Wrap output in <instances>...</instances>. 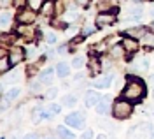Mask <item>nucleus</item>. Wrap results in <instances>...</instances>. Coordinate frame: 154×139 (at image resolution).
<instances>
[{
	"mask_svg": "<svg viewBox=\"0 0 154 139\" xmlns=\"http://www.w3.org/2000/svg\"><path fill=\"white\" fill-rule=\"evenodd\" d=\"M145 95V85L142 79L133 78V76H128L126 81V86L123 90V97L128 100H140Z\"/></svg>",
	"mask_w": 154,
	"mask_h": 139,
	"instance_id": "1",
	"label": "nucleus"
},
{
	"mask_svg": "<svg viewBox=\"0 0 154 139\" xmlns=\"http://www.w3.org/2000/svg\"><path fill=\"white\" fill-rule=\"evenodd\" d=\"M131 111H133V106L128 102V99L116 100L114 106H112V115H114V118H117V120H126L131 115Z\"/></svg>",
	"mask_w": 154,
	"mask_h": 139,
	"instance_id": "2",
	"label": "nucleus"
},
{
	"mask_svg": "<svg viewBox=\"0 0 154 139\" xmlns=\"http://www.w3.org/2000/svg\"><path fill=\"white\" fill-rule=\"evenodd\" d=\"M65 123L68 127H74V129H82L84 127V115L81 113H70L65 116Z\"/></svg>",
	"mask_w": 154,
	"mask_h": 139,
	"instance_id": "3",
	"label": "nucleus"
},
{
	"mask_svg": "<svg viewBox=\"0 0 154 139\" xmlns=\"http://www.w3.org/2000/svg\"><path fill=\"white\" fill-rule=\"evenodd\" d=\"M23 58H25V51L21 50V48H16V46L9 48V62L12 67H16L18 63H21Z\"/></svg>",
	"mask_w": 154,
	"mask_h": 139,
	"instance_id": "4",
	"label": "nucleus"
},
{
	"mask_svg": "<svg viewBox=\"0 0 154 139\" xmlns=\"http://www.w3.org/2000/svg\"><path fill=\"white\" fill-rule=\"evenodd\" d=\"M112 81H114V74H107V76H103V78H98V79L93 81V86L98 88V90L109 88V86L112 85Z\"/></svg>",
	"mask_w": 154,
	"mask_h": 139,
	"instance_id": "5",
	"label": "nucleus"
},
{
	"mask_svg": "<svg viewBox=\"0 0 154 139\" xmlns=\"http://www.w3.org/2000/svg\"><path fill=\"white\" fill-rule=\"evenodd\" d=\"M100 93L98 92H95V90H88L86 92V97H84V102H86L88 108H95L96 104L100 102Z\"/></svg>",
	"mask_w": 154,
	"mask_h": 139,
	"instance_id": "6",
	"label": "nucleus"
},
{
	"mask_svg": "<svg viewBox=\"0 0 154 139\" xmlns=\"http://www.w3.org/2000/svg\"><path fill=\"white\" fill-rule=\"evenodd\" d=\"M121 44H123V48H125L128 53H135V51H138V42H137V39H135V37L126 35Z\"/></svg>",
	"mask_w": 154,
	"mask_h": 139,
	"instance_id": "7",
	"label": "nucleus"
},
{
	"mask_svg": "<svg viewBox=\"0 0 154 139\" xmlns=\"http://www.w3.org/2000/svg\"><path fill=\"white\" fill-rule=\"evenodd\" d=\"M19 23H25V25H30V23H33L35 21V11L30 9V11H21L18 16Z\"/></svg>",
	"mask_w": 154,
	"mask_h": 139,
	"instance_id": "8",
	"label": "nucleus"
},
{
	"mask_svg": "<svg viewBox=\"0 0 154 139\" xmlns=\"http://www.w3.org/2000/svg\"><path fill=\"white\" fill-rule=\"evenodd\" d=\"M116 21V16L114 14H98V18H96V23L100 25V27H107V25H112Z\"/></svg>",
	"mask_w": 154,
	"mask_h": 139,
	"instance_id": "9",
	"label": "nucleus"
},
{
	"mask_svg": "<svg viewBox=\"0 0 154 139\" xmlns=\"http://www.w3.org/2000/svg\"><path fill=\"white\" fill-rule=\"evenodd\" d=\"M109 97H103V99H100V102L95 106V109L98 115H105V113H109Z\"/></svg>",
	"mask_w": 154,
	"mask_h": 139,
	"instance_id": "10",
	"label": "nucleus"
},
{
	"mask_svg": "<svg viewBox=\"0 0 154 139\" xmlns=\"http://www.w3.org/2000/svg\"><path fill=\"white\" fill-rule=\"evenodd\" d=\"M53 76H54V70L46 69V70L40 72V81H42L44 85H51V83H53Z\"/></svg>",
	"mask_w": 154,
	"mask_h": 139,
	"instance_id": "11",
	"label": "nucleus"
},
{
	"mask_svg": "<svg viewBox=\"0 0 154 139\" xmlns=\"http://www.w3.org/2000/svg\"><path fill=\"white\" fill-rule=\"evenodd\" d=\"M145 32H147V30H145L144 27H137V28H128L125 32V35H130V37H135V39H137V37H142Z\"/></svg>",
	"mask_w": 154,
	"mask_h": 139,
	"instance_id": "12",
	"label": "nucleus"
},
{
	"mask_svg": "<svg viewBox=\"0 0 154 139\" xmlns=\"http://www.w3.org/2000/svg\"><path fill=\"white\" fill-rule=\"evenodd\" d=\"M142 16V7H131L128 11V21H138Z\"/></svg>",
	"mask_w": 154,
	"mask_h": 139,
	"instance_id": "13",
	"label": "nucleus"
},
{
	"mask_svg": "<svg viewBox=\"0 0 154 139\" xmlns=\"http://www.w3.org/2000/svg\"><path fill=\"white\" fill-rule=\"evenodd\" d=\"M56 72H58V76H60V78H67L68 74H70V67H68L65 62H60V63H58V67H56Z\"/></svg>",
	"mask_w": 154,
	"mask_h": 139,
	"instance_id": "14",
	"label": "nucleus"
},
{
	"mask_svg": "<svg viewBox=\"0 0 154 139\" xmlns=\"http://www.w3.org/2000/svg\"><path fill=\"white\" fill-rule=\"evenodd\" d=\"M40 12H42L44 16H51V14L54 12V4H53L51 0L44 2V4H42V7H40Z\"/></svg>",
	"mask_w": 154,
	"mask_h": 139,
	"instance_id": "15",
	"label": "nucleus"
},
{
	"mask_svg": "<svg viewBox=\"0 0 154 139\" xmlns=\"http://www.w3.org/2000/svg\"><path fill=\"white\" fill-rule=\"evenodd\" d=\"M19 93H21V90H19V88H11V90H7V92H4V95H5V97H7L9 100L18 99Z\"/></svg>",
	"mask_w": 154,
	"mask_h": 139,
	"instance_id": "16",
	"label": "nucleus"
},
{
	"mask_svg": "<svg viewBox=\"0 0 154 139\" xmlns=\"http://www.w3.org/2000/svg\"><path fill=\"white\" fill-rule=\"evenodd\" d=\"M56 136L58 137H74V134H72L68 129H65V127H58L56 129Z\"/></svg>",
	"mask_w": 154,
	"mask_h": 139,
	"instance_id": "17",
	"label": "nucleus"
},
{
	"mask_svg": "<svg viewBox=\"0 0 154 139\" xmlns=\"http://www.w3.org/2000/svg\"><path fill=\"white\" fill-rule=\"evenodd\" d=\"M135 70H137V72H145V70L149 69V62H147V60H142V62H138V63H137V65H135L133 67Z\"/></svg>",
	"mask_w": 154,
	"mask_h": 139,
	"instance_id": "18",
	"label": "nucleus"
},
{
	"mask_svg": "<svg viewBox=\"0 0 154 139\" xmlns=\"http://www.w3.org/2000/svg\"><path fill=\"white\" fill-rule=\"evenodd\" d=\"M63 104L68 106V108H72V106H75V104H77V97H75V95H67V97L63 99Z\"/></svg>",
	"mask_w": 154,
	"mask_h": 139,
	"instance_id": "19",
	"label": "nucleus"
},
{
	"mask_svg": "<svg viewBox=\"0 0 154 139\" xmlns=\"http://www.w3.org/2000/svg\"><path fill=\"white\" fill-rule=\"evenodd\" d=\"M89 69H91V72H98V70L102 69L98 58H91V60H89Z\"/></svg>",
	"mask_w": 154,
	"mask_h": 139,
	"instance_id": "20",
	"label": "nucleus"
},
{
	"mask_svg": "<svg viewBox=\"0 0 154 139\" xmlns=\"http://www.w3.org/2000/svg\"><path fill=\"white\" fill-rule=\"evenodd\" d=\"M42 0H28V5H30V9H33V11H40V7H42Z\"/></svg>",
	"mask_w": 154,
	"mask_h": 139,
	"instance_id": "21",
	"label": "nucleus"
},
{
	"mask_svg": "<svg viewBox=\"0 0 154 139\" xmlns=\"http://www.w3.org/2000/svg\"><path fill=\"white\" fill-rule=\"evenodd\" d=\"M11 20H12V18H11V14H7L5 9H4V14H2V28H4V30L7 28V25H9Z\"/></svg>",
	"mask_w": 154,
	"mask_h": 139,
	"instance_id": "22",
	"label": "nucleus"
},
{
	"mask_svg": "<svg viewBox=\"0 0 154 139\" xmlns=\"http://www.w3.org/2000/svg\"><path fill=\"white\" fill-rule=\"evenodd\" d=\"M123 44H121V46H114V48H112V50H110V55H112V57H117V58H119V57H121V55H123Z\"/></svg>",
	"mask_w": 154,
	"mask_h": 139,
	"instance_id": "23",
	"label": "nucleus"
},
{
	"mask_svg": "<svg viewBox=\"0 0 154 139\" xmlns=\"http://www.w3.org/2000/svg\"><path fill=\"white\" fill-rule=\"evenodd\" d=\"M82 65H84V58H82V57H75V58H74V67H75V69H81Z\"/></svg>",
	"mask_w": 154,
	"mask_h": 139,
	"instance_id": "24",
	"label": "nucleus"
},
{
	"mask_svg": "<svg viewBox=\"0 0 154 139\" xmlns=\"http://www.w3.org/2000/svg\"><path fill=\"white\" fill-rule=\"evenodd\" d=\"M12 4H14V0H0V5H2V9H9Z\"/></svg>",
	"mask_w": 154,
	"mask_h": 139,
	"instance_id": "25",
	"label": "nucleus"
},
{
	"mask_svg": "<svg viewBox=\"0 0 154 139\" xmlns=\"http://www.w3.org/2000/svg\"><path fill=\"white\" fill-rule=\"evenodd\" d=\"M56 95H58V90H56V88L48 90V93H46V97H48V99H54Z\"/></svg>",
	"mask_w": 154,
	"mask_h": 139,
	"instance_id": "26",
	"label": "nucleus"
},
{
	"mask_svg": "<svg viewBox=\"0 0 154 139\" xmlns=\"http://www.w3.org/2000/svg\"><path fill=\"white\" fill-rule=\"evenodd\" d=\"M46 40H48L49 44H51V42H56V35H54L53 32H49V34H48V37H46Z\"/></svg>",
	"mask_w": 154,
	"mask_h": 139,
	"instance_id": "27",
	"label": "nucleus"
},
{
	"mask_svg": "<svg viewBox=\"0 0 154 139\" xmlns=\"http://www.w3.org/2000/svg\"><path fill=\"white\" fill-rule=\"evenodd\" d=\"M75 2L81 7H84V9H88V5H89V0H75Z\"/></svg>",
	"mask_w": 154,
	"mask_h": 139,
	"instance_id": "28",
	"label": "nucleus"
},
{
	"mask_svg": "<svg viewBox=\"0 0 154 139\" xmlns=\"http://www.w3.org/2000/svg\"><path fill=\"white\" fill-rule=\"evenodd\" d=\"M95 27H86V28L82 30V34H84V35H88V34H91V32H95Z\"/></svg>",
	"mask_w": 154,
	"mask_h": 139,
	"instance_id": "29",
	"label": "nucleus"
},
{
	"mask_svg": "<svg viewBox=\"0 0 154 139\" xmlns=\"http://www.w3.org/2000/svg\"><path fill=\"white\" fill-rule=\"evenodd\" d=\"M23 4H25V0H14V5L18 9H23Z\"/></svg>",
	"mask_w": 154,
	"mask_h": 139,
	"instance_id": "30",
	"label": "nucleus"
},
{
	"mask_svg": "<svg viewBox=\"0 0 154 139\" xmlns=\"http://www.w3.org/2000/svg\"><path fill=\"white\" fill-rule=\"evenodd\" d=\"M93 136H95V134H93L91 130H86V132L82 134V137H93Z\"/></svg>",
	"mask_w": 154,
	"mask_h": 139,
	"instance_id": "31",
	"label": "nucleus"
},
{
	"mask_svg": "<svg viewBox=\"0 0 154 139\" xmlns=\"http://www.w3.org/2000/svg\"><path fill=\"white\" fill-rule=\"evenodd\" d=\"M151 85H152V88H154V76H151Z\"/></svg>",
	"mask_w": 154,
	"mask_h": 139,
	"instance_id": "32",
	"label": "nucleus"
},
{
	"mask_svg": "<svg viewBox=\"0 0 154 139\" xmlns=\"http://www.w3.org/2000/svg\"><path fill=\"white\" fill-rule=\"evenodd\" d=\"M135 2H145V0H135Z\"/></svg>",
	"mask_w": 154,
	"mask_h": 139,
	"instance_id": "33",
	"label": "nucleus"
}]
</instances>
